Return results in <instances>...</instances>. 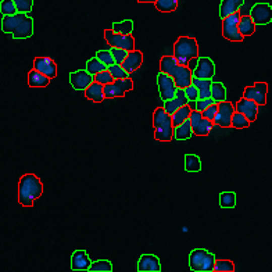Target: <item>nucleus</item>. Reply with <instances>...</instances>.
I'll use <instances>...</instances> for the list:
<instances>
[{
    "mask_svg": "<svg viewBox=\"0 0 272 272\" xmlns=\"http://www.w3.org/2000/svg\"><path fill=\"white\" fill-rule=\"evenodd\" d=\"M2 31L5 33H11L14 39L31 38L33 33V20L25 13L3 16Z\"/></svg>",
    "mask_w": 272,
    "mask_h": 272,
    "instance_id": "obj_1",
    "label": "nucleus"
},
{
    "mask_svg": "<svg viewBox=\"0 0 272 272\" xmlns=\"http://www.w3.org/2000/svg\"><path fill=\"white\" fill-rule=\"evenodd\" d=\"M43 193V185L36 175L25 174L18 182V201L22 207H32L35 200Z\"/></svg>",
    "mask_w": 272,
    "mask_h": 272,
    "instance_id": "obj_2",
    "label": "nucleus"
},
{
    "mask_svg": "<svg viewBox=\"0 0 272 272\" xmlns=\"http://www.w3.org/2000/svg\"><path fill=\"white\" fill-rule=\"evenodd\" d=\"M153 127H154V139L158 142H171L174 139V122L172 116L168 114L164 107L155 108L153 114Z\"/></svg>",
    "mask_w": 272,
    "mask_h": 272,
    "instance_id": "obj_3",
    "label": "nucleus"
},
{
    "mask_svg": "<svg viewBox=\"0 0 272 272\" xmlns=\"http://www.w3.org/2000/svg\"><path fill=\"white\" fill-rule=\"evenodd\" d=\"M174 57L182 66H189V63L199 57V46L196 39L190 36H181L174 44Z\"/></svg>",
    "mask_w": 272,
    "mask_h": 272,
    "instance_id": "obj_4",
    "label": "nucleus"
},
{
    "mask_svg": "<svg viewBox=\"0 0 272 272\" xmlns=\"http://www.w3.org/2000/svg\"><path fill=\"white\" fill-rule=\"evenodd\" d=\"M215 261V255L204 249H194L189 254V266L194 272L214 271Z\"/></svg>",
    "mask_w": 272,
    "mask_h": 272,
    "instance_id": "obj_5",
    "label": "nucleus"
},
{
    "mask_svg": "<svg viewBox=\"0 0 272 272\" xmlns=\"http://www.w3.org/2000/svg\"><path fill=\"white\" fill-rule=\"evenodd\" d=\"M240 13H233L231 16L222 20V36L231 42H242L244 36L239 31V21H240Z\"/></svg>",
    "mask_w": 272,
    "mask_h": 272,
    "instance_id": "obj_6",
    "label": "nucleus"
},
{
    "mask_svg": "<svg viewBox=\"0 0 272 272\" xmlns=\"http://www.w3.org/2000/svg\"><path fill=\"white\" fill-rule=\"evenodd\" d=\"M157 85H158V92H160V97L162 101H167V100H171L175 97L178 86L174 77L160 71L158 75H157Z\"/></svg>",
    "mask_w": 272,
    "mask_h": 272,
    "instance_id": "obj_7",
    "label": "nucleus"
},
{
    "mask_svg": "<svg viewBox=\"0 0 272 272\" xmlns=\"http://www.w3.org/2000/svg\"><path fill=\"white\" fill-rule=\"evenodd\" d=\"M104 38L105 42L110 44L111 47H120L128 51L135 50V38L132 35H122V33L114 32L113 29H105Z\"/></svg>",
    "mask_w": 272,
    "mask_h": 272,
    "instance_id": "obj_8",
    "label": "nucleus"
},
{
    "mask_svg": "<svg viewBox=\"0 0 272 272\" xmlns=\"http://www.w3.org/2000/svg\"><path fill=\"white\" fill-rule=\"evenodd\" d=\"M133 89V82L131 78L125 79H116L113 83L104 85L105 99H114V97H124L127 92Z\"/></svg>",
    "mask_w": 272,
    "mask_h": 272,
    "instance_id": "obj_9",
    "label": "nucleus"
},
{
    "mask_svg": "<svg viewBox=\"0 0 272 272\" xmlns=\"http://www.w3.org/2000/svg\"><path fill=\"white\" fill-rule=\"evenodd\" d=\"M190 121H192V128H193V135L196 136H207L212 131L214 121L203 117L201 111L192 110Z\"/></svg>",
    "mask_w": 272,
    "mask_h": 272,
    "instance_id": "obj_10",
    "label": "nucleus"
},
{
    "mask_svg": "<svg viewBox=\"0 0 272 272\" xmlns=\"http://www.w3.org/2000/svg\"><path fill=\"white\" fill-rule=\"evenodd\" d=\"M233 114H235V105L227 100L221 101V103H218V113H216L214 124L222 128H231Z\"/></svg>",
    "mask_w": 272,
    "mask_h": 272,
    "instance_id": "obj_11",
    "label": "nucleus"
},
{
    "mask_svg": "<svg viewBox=\"0 0 272 272\" xmlns=\"http://www.w3.org/2000/svg\"><path fill=\"white\" fill-rule=\"evenodd\" d=\"M250 17L255 25H268L272 21V6L268 3H257L251 7Z\"/></svg>",
    "mask_w": 272,
    "mask_h": 272,
    "instance_id": "obj_12",
    "label": "nucleus"
},
{
    "mask_svg": "<svg viewBox=\"0 0 272 272\" xmlns=\"http://www.w3.org/2000/svg\"><path fill=\"white\" fill-rule=\"evenodd\" d=\"M266 92H268V85L265 82H257L253 86H247V88L244 89L243 97L254 100L258 105H265Z\"/></svg>",
    "mask_w": 272,
    "mask_h": 272,
    "instance_id": "obj_13",
    "label": "nucleus"
},
{
    "mask_svg": "<svg viewBox=\"0 0 272 272\" xmlns=\"http://www.w3.org/2000/svg\"><path fill=\"white\" fill-rule=\"evenodd\" d=\"M70 82L75 90H86L94 82V75L88 70H79L70 74Z\"/></svg>",
    "mask_w": 272,
    "mask_h": 272,
    "instance_id": "obj_14",
    "label": "nucleus"
},
{
    "mask_svg": "<svg viewBox=\"0 0 272 272\" xmlns=\"http://www.w3.org/2000/svg\"><path fill=\"white\" fill-rule=\"evenodd\" d=\"M171 77H174V79H175L178 88H188L189 85H192V82H193V71L188 66H182L179 63L174 67Z\"/></svg>",
    "mask_w": 272,
    "mask_h": 272,
    "instance_id": "obj_15",
    "label": "nucleus"
},
{
    "mask_svg": "<svg viewBox=\"0 0 272 272\" xmlns=\"http://www.w3.org/2000/svg\"><path fill=\"white\" fill-rule=\"evenodd\" d=\"M215 75V66L208 57H200L197 59V66L193 70V77L200 79H212Z\"/></svg>",
    "mask_w": 272,
    "mask_h": 272,
    "instance_id": "obj_16",
    "label": "nucleus"
},
{
    "mask_svg": "<svg viewBox=\"0 0 272 272\" xmlns=\"http://www.w3.org/2000/svg\"><path fill=\"white\" fill-rule=\"evenodd\" d=\"M258 107L260 105L255 103L254 100L246 99V97H242L236 103V111L242 113L244 116L247 117V120L250 122H253L257 120V116H258Z\"/></svg>",
    "mask_w": 272,
    "mask_h": 272,
    "instance_id": "obj_17",
    "label": "nucleus"
},
{
    "mask_svg": "<svg viewBox=\"0 0 272 272\" xmlns=\"http://www.w3.org/2000/svg\"><path fill=\"white\" fill-rule=\"evenodd\" d=\"M33 68L43 72L44 75H47L50 79L57 77V66L50 57H36L33 60Z\"/></svg>",
    "mask_w": 272,
    "mask_h": 272,
    "instance_id": "obj_18",
    "label": "nucleus"
},
{
    "mask_svg": "<svg viewBox=\"0 0 272 272\" xmlns=\"http://www.w3.org/2000/svg\"><path fill=\"white\" fill-rule=\"evenodd\" d=\"M92 265V261L89 258L88 253L85 250H77L71 255V269L72 271H89Z\"/></svg>",
    "mask_w": 272,
    "mask_h": 272,
    "instance_id": "obj_19",
    "label": "nucleus"
},
{
    "mask_svg": "<svg viewBox=\"0 0 272 272\" xmlns=\"http://www.w3.org/2000/svg\"><path fill=\"white\" fill-rule=\"evenodd\" d=\"M138 272H161L160 258L153 254H143L139 258Z\"/></svg>",
    "mask_w": 272,
    "mask_h": 272,
    "instance_id": "obj_20",
    "label": "nucleus"
},
{
    "mask_svg": "<svg viewBox=\"0 0 272 272\" xmlns=\"http://www.w3.org/2000/svg\"><path fill=\"white\" fill-rule=\"evenodd\" d=\"M186 104H189V99H188V96H186L185 89L178 88L175 97L171 100H167V101H164V108H166L168 114H171L172 116L175 111L179 110L181 107H183V105H186Z\"/></svg>",
    "mask_w": 272,
    "mask_h": 272,
    "instance_id": "obj_21",
    "label": "nucleus"
},
{
    "mask_svg": "<svg viewBox=\"0 0 272 272\" xmlns=\"http://www.w3.org/2000/svg\"><path fill=\"white\" fill-rule=\"evenodd\" d=\"M142 63H143V55H142V51H139V50H131L121 66L131 74V72L136 71L138 68H140Z\"/></svg>",
    "mask_w": 272,
    "mask_h": 272,
    "instance_id": "obj_22",
    "label": "nucleus"
},
{
    "mask_svg": "<svg viewBox=\"0 0 272 272\" xmlns=\"http://www.w3.org/2000/svg\"><path fill=\"white\" fill-rule=\"evenodd\" d=\"M83 92H85L86 99H89L90 101H94V103H101V101L105 99L104 85L96 82V81H94L86 90H83Z\"/></svg>",
    "mask_w": 272,
    "mask_h": 272,
    "instance_id": "obj_23",
    "label": "nucleus"
},
{
    "mask_svg": "<svg viewBox=\"0 0 272 272\" xmlns=\"http://www.w3.org/2000/svg\"><path fill=\"white\" fill-rule=\"evenodd\" d=\"M243 3L244 0H222L220 5V17L224 20L233 13H238Z\"/></svg>",
    "mask_w": 272,
    "mask_h": 272,
    "instance_id": "obj_24",
    "label": "nucleus"
},
{
    "mask_svg": "<svg viewBox=\"0 0 272 272\" xmlns=\"http://www.w3.org/2000/svg\"><path fill=\"white\" fill-rule=\"evenodd\" d=\"M49 83L50 78L47 75H44L43 72L35 70V68L28 74V85L31 88H46Z\"/></svg>",
    "mask_w": 272,
    "mask_h": 272,
    "instance_id": "obj_25",
    "label": "nucleus"
},
{
    "mask_svg": "<svg viewBox=\"0 0 272 272\" xmlns=\"http://www.w3.org/2000/svg\"><path fill=\"white\" fill-rule=\"evenodd\" d=\"M193 135V128H192V121L188 118L186 121L182 122L181 125H178L174 129V138L177 140H186Z\"/></svg>",
    "mask_w": 272,
    "mask_h": 272,
    "instance_id": "obj_26",
    "label": "nucleus"
},
{
    "mask_svg": "<svg viewBox=\"0 0 272 272\" xmlns=\"http://www.w3.org/2000/svg\"><path fill=\"white\" fill-rule=\"evenodd\" d=\"M255 22L253 21V18L250 16H242L240 21H239V31L243 35L244 38L246 36H251L253 33L255 32Z\"/></svg>",
    "mask_w": 272,
    "mask_h": 272,
    "instance_id": "obj_27",
    "label": "nucleus"
},
{
    "mask_svg": "<svg viewBox=\"0 0 272 272\" xmlns=\"http://www.w3.org/2000/svg\"><path fill=\"white\" fill-rule=\"evenodd\" d=\"M190 114H192V108L190 105L186 104L181 107L179 110H177L174 114H172V122H174V127H178L181 125L182 122H185L188 118H190Z\"/></svg>",
    "mask_w": 272,
    "mask_h": 272,
    "instance_id": "obj_28",
    "label": "nucleus"
},
{
    "mask_svg": "<svg viewBox=\"0 0 272 272\" xmlns=\"http://www.w3.org/2000/svg\"><path fill=\"white\" fill-rule=\"evenodd\" d=\"M211 97L215 103H221L227 99V88L221 82H212L211 85Z\"/></svg>",
    "mask_w": 272,
    "mask_h": 272,
    "instance_id": "obj_29",
    "label": "nucleus"
},
{
    "mask_svg": "<svg viewBox=\"0 0 272 272\" xmlns=\"http://www.w3.org/2000/svg\"><path fill=\"white\" fill-rule=\"evenodd\" d=\"M185 170L188 172H199L200 170H201V161H200L199 155H185Z\"/></svg>",
    "mask_w": 272,
    "mask_h": 272,
    "instance_id": "obj_30",
    "label": "nucleus"
},
{
    "mask_svg": "<svg viewBox=\"0 0 272 272\" xmlns=\"http://www.w3.org/2000/svg\"><path fill=\"white\" fill-rule=\"evenodd\" d=\"M154 6L161 13H172L177 10L178 0H155Z\"/></svg>",
    "mask_w": 272,
    "mask_h": 272,
    "instance_id": "obj_31",
    "label": "nucleus"
},
{
    "mask_svg": "<svg viewBox=\"0 0 272 272\" xmlns=\"http://www.w3.org/2000/svg\"><path fill=\"white\" fill-rule=\"evenodd\" d=\"M220 205L222 208H233L236 205V194L233 192H222L220 194Z\"/></svg>",
    "mask_w": 272,
    "mask_h": 272,
    "instance_id": "obj_32",
    "label": "nucleus"
},
{
    "mask_svg": "<svg viewBox=\"0 0 272 272\" xmlns=\"http://www.w3.org/2000/svg\"><path fill=\"white\" fill-rule=\"evenodd\" d=\"M86 70H88L90 74L96 75V74H99V72L108 70V67L105 66L104 63H101L97 57H94V59L88 60V63H86Z\"/></svg>",
    "mask_w": 272,
    "mask_h": 272,
    "instance_id": "obj_33",
    "label": "nucleus"
},
{
    "mask_svg": "<svg viewBox=\"0 0 272 272\" xmlns=\"http://www.w3.org/2000/svg\"><path fill=\"white\" fill-rule=\"evenodd\" d=\"M113 31L122 35H131L133 31V22L131 20H125L121 22H114L113 24Z\"/></svg>",
    "mask_w": 272,
    "mask_h": 272,
    "instance_id": "obj_34",
    "label": "nucleus"
},
{
    "mask_svg": "<svg viewBox=\"0 0 272 272\" xmlns=\"http://www.w3.org/2000/svg\"><path fill=\"white\" fill-rule=\"evenodd\" d=\"M113 271V264L108 260H100L92 262L89 268V272H111Z\"/></svg>",
    "mask_w": 272,
    "mask_h": 272,
    "instance_id": "obj_35",
    "label": "nucleus"
},
{
    "mask_svg": "<svg viewBox=\"0 0 272 272\" xmlns=\"http://www.w3.org/2000/svg\"><path fill=\"white\" fill-rule=\"evenodd\" d=\"M250 121L247 120V117L239 113V111H235V114L232 117V127L236 128V129H243V128H249Z\"/></svg>",
    "mask_w": 272,
    "mask_h": 272,
    "instance_id": "obj_36",
    "label": "nucleus"
},
{
    "mask_svg": "<svg viewBox=\"0 0 272 272\" xmlns=\"http://www.w3.org/2000/svg\"><path fill=\"white\" fill-rule=\"evenodd\" d=\"M0 13L2 16H13V14H17L18 10H17V6L14 3V0H2L0 3Z\"/></svg>",
    "mask_w": 272,
    "mask_h": 272,
    "instance_id": "obj_37",
    "label": "nucleus"
},
{
    "mask_svg": "<svg viewBox=\"0 0 272 272\" xmlns=\"http://www.w3.org/2000/svg\"><path fill=\"white\" fill-rule=\"evenodd\" d=\"M108 71L111 72V75L114 77V79H125V78H129V72H128L121 64H117V63L108 67Z\"/></svg>",
    "mask_w": 272,
    "mask_h": 272,
    "instance_id": "obj_38",
    "label": "nucleus"
},
{
    "mask_svg": "<svg viewBox=\"0 0 272 272\" xmlns=\"http://www.w3.org/2000/svg\"><path fill=\"white\" fill-rule=\"evenodd\" d=\"M235 271V264L229 260H218L215 261L214 272H233Z\"/></svg>",
    "mask_w": 272,
    "mask_h": 272,
    "instance_id": "obj_39",
    "label": "nucleus"
},
{
    "mask_svg": "<svg viewBox=\"0 0 272 272\" xmlns=\"http://www.w3.org/2000/svg\"><path fill=\"white\" fill-rule=\"evenodd\" d=\"M96 57H97L101 63H104L107 67L116 64V60H114V56L111 53V50H99V51L96 53Z\"/></svg>",
    "mask_w": 272,
    "mask_h": 272,
    "instance_id": "obj_40",
    "label": "nucleus"
},
{
    "mask_svg": "<svg viewBox=\"0 0 272 272\" xmlns=\"http://www.w3.org/2000/svg\"><path fill=\"white\" fill-rule=\"evenodd\" d=\"M94 81L96 82L101 83V85H108V83H113L116 79L114 77L111 75V72L108 70H105V71H101L99 74H96L94 75Z\"/></svg>",
    "mask_w": 272,
    "mask_h": 272,
    "instance_id": "obj_41",
    "label": "nucleus"
},
{
    "mask_svg": "<svg viewBox=\"0 0 272 272\" xmlns=\"http://www.w3.org/2000/svg\"><path fill=\"white\" fill-rule=\"evenodd\" d=\"M18 13H31L33 7V0H14Z\"/></svg>",
    "mask_w": 272,
    "mask_h": 272,
    "instance_id": "obj_42",
    "label": "nucleus"
},
{
    "mask_svg": "<svg viewBox=\"0 0 272 272\" xmlns=\"http://www.w3.org/2000/svg\"><path fill=\"white\" fill-rule=\"evenodd\" d=\"M111 53H113V56H114V60H116L117 64H122L124 63V60L127 59L128 56V50L125 49H120V47H111Z\"/></svg>",
    "mask_w": 272,
    "mask_h": 272,
    "instance_id": "obj_43",
    "label": "nucleus"
},
{
    "mask_svg": "<svg viewBox=\"0 0 272 272\" xmlns=\"http://www.w3.org/2000/svg\"><path fill=\"white\" fill-rule=\"evenodd\" d=\"M186 96H188L189 101H197L199 100V89L196 88V85H189L188 88H185Z\"/></svg>",
    "mask_w": 272,
    "mask_h": 272,
    "instance_id": "obj_44",
    "label": "nucleus"
},
{
    "mask_svg": "<svg viewBox=\"0 0 272 272\" xmlns=\"http://www.w3.org/2000/svg\"><path fill=\"white\" fill-rule=\"evenodd\" d=\"M216 113H218V103H214V104H211L210 107H207L204 111H201V114L205 118H208L211 121H214L215 120Z\"/></svg>",
    "mask_w": 272,
    "mask_h": 272,
    "instance_id": "obj_45",
    "label": "nucleus"
},
{
    "mask_svg": "<svg viewBox=\"0 0 272 272\" xmlns=\"http://www.w3.org/2000/svg\"><path fill=\"white\" fill-rule=\"evenodd\" d=\"M215 101L212 97H208V99H199L196 101V110L204 111L207 107H210L211 104H214Z\"/></svg>",
    "mask_w": 272,
    "mask_h": 272,
    "instance_id": "obj_46",
    "label": "nucleus"
},
{
    "mask_svg": "<svg viewBox=\"0 0 272 272\" xmlns=\"http://www.w3.org/2000/svg\"><path fill=\"white\" fill-rule=\"evenodd\" d=\"M139 3H155V0H138Z\"/></svg>",
    "mask_w": 272,
    "mask_h": 272,
    "instance_id": "obj_47",
    "label": "nucleus"
},
{
    "mask_svg": "<svg viewBox=\"0 0 272 272\" xmlns=\"http://www.w3.org/2000/svg\"><path fill=\"white\" fill-rule=\"evenodd\" d=\"M189 105H190L192 110H196V101H189Z\"/></svg>",
    "mask_w": 272,
    "mask_h": 272,
    "instance_id": "obj_48",
    "label": "nucleus"
}]
</instances>
